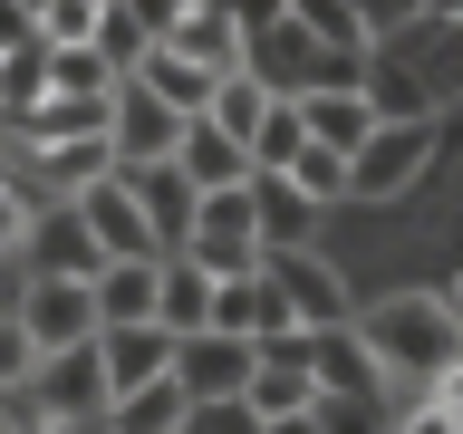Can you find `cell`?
Here are the masks:
<instances>
[{"instance_id": "cell-34", "label": "cell", "mask_w": 463, "mask_h": 434, "mask_svg": "<svg viewBox=\"0 0 463 434\" xmlns=\"http://www.w3.org/2000/svg\"><path fill=\"white\" fill-rule=\"evenodd\" d=\"M396 434H463V405H444V396L425 386V396L405 405V425H396Z\"/></svg>"}, {"instance_id": "cell-29", "label": "cell", "mask_w": 463, "mask_h": 434, "mask_svg": "<svg viewBox=\"0 0 463 434\" xmlns=\"http://www.w3.org/2000/svg\"><path fill=\"white\" fill-rule=\"evenodd\" d=\"M184 434H260V415L241 396H194L184 405Z\"/></svg>"}, {"instance_id": "cell-15", "label": "cell", "mask_w": 463, "mask_h": 434, "mask_svg": "<svg viewBox=\"0 0 463 434\" xmlns=\"http://www.w3.org/2000/svg\"><path fill=\"white\" fill-rule=\"evenodd\" d=\"M184 405H194V386L165 367L155 386H126V396L97 415V434H184Z\"/></svg>"}, {"instance_id": "cell-35", "label": "cell", "mask_w": 463, "mask_h": 434, "mask_svg": "<svg viewBox=\"0 0 463 434\" xmlns=\"http://www.w3.org/2000/svg\"><path fill=\"white\" fill-rule=\"evenodd\" d=\"M39 39V0H0V58Z\"/></svg>"}, {"instance_id": "cell-20", "label": "cell", "mask_w": 463, "mask_h": 434, "mask_svg": "<svg viewBox=\"0 0 463 434\" xmlns=\"http://www.w3.org/2000/svg\"><path fill=\"white\" fill-rule=\"evenodd\" d=\"M174 49L203 58V68H241V49H251V39H241V29H232L213 0H184V20H174Z\"/></svg>"}, {"instance_id": "cell-11", "label": "cell", "mask_w": 463, "mask_h": 434, "mask_svg": "<svg viewBox=\"0 0 463 434\" xmlns=\"http://www.w3.org/2000/svg\"><path fill=\"white\" fill-rule=\"evenodd\" d=\"M309 386H318L328 405H367V396H386V367L367 357L357 318H347V328H318V338H309Z\"/></svg>"}, {"instance_id": "cell-31", "label": "cell", "mask_w": 463, "mask_h": 434, "mask_svg": "<svg viewBox=\"0 0 463 434\" xmlns=\"http://www.w3.org/2000/svg\"><path fill=\"white\" fill-rule=\"evenodd\" d=\"M29 212H39V203L20 193V165H10V174H0V260H10V251L29 241Z\"/></svg>"}, {"instance_id": "cell-40", "label": "cell", "mask_w": 463, "mask_h": 434, "mask_svg": "<svg viewBox=\"0 0 463 434\" xmlns=\"http://www.w3.org/2000/svg\"><path fill=\"white\" fill-rule=\"evenodd\" d=\"M10 425H20V405H0V434H10Z\"/></svg>"}, {"instance_id": "cell-22", "label": "cell", "mask_w": 463, "mask_h": 434, "mask_svg": "<svg viewBox=\"0 0 463 434\" xmlns=\"http://www.w3.org/2000/svg\"><path fill=\"white\" fill-rule=\"evenodd\" d=\"M155 270H165V260H107V270H97V318H155Z\"/></svg>"}, {"instance_id": "cell-38", "label": "cell", "mask_w": 463, "mask_h": 434, "mask_svg": "<svg viewBox=\"0 0 463 434\" xmlns=\"http://www.w3.org/2000/svg\"><path fill=\"white\" fill-rule=\"evenodd\" d=\"M425 10H444V20H463V0H425Z\"/></svg>"}, {"instance_id": "cell-19", "label": "cell", "mask_w": 463, "mask_h": 434, "mask_svg": "<svg viewBox=\"0 0 463 434\" xmlns=\"http://www.w3.org/2000/svg\"><path fill=\"white\" fill-rule=\"evenodd\" d=\"M20 165H39L58 193H87L97 174H116V145H107V136H68V145H29Z\"/></svg>"}, {"instance_id": "cell-33", "label": "cell", "mask_w": 463, "mask_h": 434, "mask_svg": "<svg viewBox=\"0 0 463 434\" xmlns=\"http://www.w3.org/2000/svg\"><path fill=\"white\" fill-rule=\"evenodd\" d=\"M260 434H338V415H328V396H299L280 415H260Z\"/></svg>"}, {"instance_id": "cell-25", "label": "cell", "mask_w": 463, "mask_h": 434, "mask_svg": "<svg viewBox=\"0 0 463 434\" xmlns=\"http://www.w3.org/2000/svg\"><path fill=\"white\" fill-rule=\"evenodd\" d=\"M39 97H49V39H29V49L0 58V126H10V116H29Z\"/></svg>"}, {"instance_id": "cell-6", "label": "cell", "mask_w": 463, "mask_h": 434, "mask_svg": "<svg viewBox=\"0 0 463 434\" xmlns=\"http://www.w3.org/2000/svg\"><path fill=\"white\" fill-rule=\"evenodd\" d=\"M10 260H20V270H68V280H97V270H107V251H97V231H87L78 193L39 203V212H29V241Z\"/></svg>"}, {"instance_id": "cell-4", "label": "cell", "mask_w": 463, "mask_h": 434, "mask_svg": "<svg viewBox=\"0 0 463 434\" xmlns=\"http://www.w3.org/2000/svg\"><path fill=\"white\" fill-rule=\"evenodd\" d=\"M20 405H39V415H68V425H97V415L116 405V386H107V357H97V338H87V347H49V357L29 367Z\"/></svg>"}, {"instance_id": "cell-18", "label": "cell", "mask_w": 463, "mask_h": 434, "mask_svg": "<svg viewBox=\"0 0 463 434\" xmlns=\"http://www.w3.org/2000/svg\"><path fill=\"white\" fill-rule=\"evenodd\" d=\"M299 116H309V136L338 145V155H357V145H367V126H376L367 87H309V97H299Z\"/></svg>"}, {"instance_id": "cell-13", "label": "cell", "mask_w": 463, "mask_h": 434, "mask_svg": "<svg viewBox=\"0 0 463 434\" xmlns=\"http://www.w3.org/2000/svg\"><path fill=\"white\" fill-rule=\"evenodd\" d=\"M126 78H145V87H155V97H165L174 116H203V107H213V87H222L232 68H203V58H184L174 39H155V49H145L136 68H126Z\"/></svg>"}, {"instance_id": "cell-21", "label": "cell", "mask_w": 463, "mask_h": 434, "mask_svg": "<svg viewBox=\"0 0 463 434\" xmlns=\"http://www.w3.org/2000/svg\"><path fill=\"white\" fill-rule=\"evenodd\" d=\"M280 184H289V193H299V203H309V212H328V203H347V155H338V145H299V155H289V165H280Z\"/></svg>"}, {"instance_id": "cell-10", "label": "cell", "mask_w": 463, "mask_h": 434, "mask_svg": "<svg viewBox=\"0 0 463 434\" xmlns=\"http://www.w3.org/2000/svg\"><path fill=\"white\" fill-rule=\"evenodd\" d=\"M260 367V338H232V328H194V338H174V376L194 386V396H241Z\"/></svg>"}, {"instance_id": "cell-39", "label": "cell", "mask_w": 463, "mask_h": 434, "mask_svg": "<svg viewBox=\"0 0 463 434\" xmlns=\"http://www.w3.org/2000/svg\"><path fill=\"white\" fill-rule=\"evenodd\" d=\"M444 309H454V318H463V280H454V289H444Z\"/></svg>"}, {"instance_id": "cell-2", "label": "cell", "mask_w": 463, "mask_h": 434, "mask_svg": "<svg viewBox=\"0 0 463 434\" xmlns=\"http://www.w3.org/2000/svg\"><path fill=\"white\" fill-rule=\"evenodd\" d=\"M174 251L203 260L213 280L260 270V260H270V193H260V174H251V184H222V193H194V222H184Z\"/></svg>"}, {"instance_id": "cell-17", "label": "cell", "mask_w": 463, "mask_h": 434, "mask_svg": "<svg viewBox=\"0 0 463 434\" xmlns=\"http://www.w3.org/2000/svg\"><path fill=\"white\" fill-rule=\"evenodd\" d=\"M126 184H136L155 241L174 251V241H184V222H194V174H184V165H126Z\"/></svg>"}, {"instance_id": "cell-16", "label": "cell", "mask_w": 463, "mask_h": 434, "mask_svg": "<svg viewBox=\"0 0 463 434\" xmlns=\"http://www.w3.org/2000/svg\"><path fill=\"white\" fill-rule=\"evenodd\" d=\"M203 318H213V270L184 251H165V270H155V328H174V338H194Z\"/></svg>"}, {"instance_id": "cell-24", "label": "cell", "mask_w": 463, "mask_h": 434, "mask_svg": "<svg viewBox=\"0 0 463 434\" xmlns=\"http://www.w3.org/2000/svg\"><path fill=\"white\" fill-rule=\"evenodd\" d=\"M299 145H309V116H299V97H270V116L251 126V174H280Z\"/></svg>"}, {"instance_id": "cell-28", "label": "cell", "mask_w": 463, "mask_h": 434, "mask_svg": "<svg viewBox=\"0 0 463 434\" xmlns=\"http://www.w3.org/2000/svg\"><path fill=\"white\" fill-rule=\"evenodd\" d=\"M97 20H107V0H39V39H49V49L97 39Z\"/></svg>"}, {"instance_id": "cell-36", "label": "cell", "mask_w": 463, "mask_h": 434, "mask_svg": "<svg viewBox=\"0 0 463 434\" xmlns=\"http://www.w3.org/2000/svg\"><path fill=\"white\" fill-rule=\"evenodd\" d=\"M116 10H126L145 39H174V20H184V0H116Z\"/></svg>"}, {"instance_id": "cell-14", "label": "cell", "mask_w": 463, "mask_h": 434, "mask_svg": "<svg viewBox=\"0 0 463 434\" xmlns=\"http://www.w3.org/2000/svg\"><path fill=\"white\" fill-rule=\"evenodd\" d=\"M174 165L194 174V193H222V184H251V145L222 136L213 116H184V145H174Z\"/></svg>"}, {"instance_id": "cell-23", "label": "cell", "mask_w": 463, "mask_h": 434, "mask_svg": "<svg viewBox=\"0 0 463 434\" xmlns=\"http://www.w3.org/2000/svg\"><path fill=\"white\" fill-rule=\"evenodd\" d=\"M289 20L309 29V39H328V49H338V58H367V39H376V29H367V10H357V0H289Z\"/></svg>"}, {"instance_id": "cell-26", "label": "cell", "mask_w": 463, "mask_h": 434, "mask_svg": "<svg viewBox=\"0 0 463 434\" xmlns=\"http://www.w3.org/2000/svg\"><path fill=\"white\" fill-rule=\"evenodd\" d=\"M203 116H213L222 136H241V145H251V126H260V116H270V87H260L251 68H232V78L213 87V107H203Z\"/></svg>"}, {"instance_id": "cell-7", "label": "cell", "mask_w": 463, "mask_h": 434, "mask_svg": "<svg viewBox=\"0 0 463 434\" xmlns=\"http://www.w3.org/2000/svg\"><path fill=\"white\" fill-rule=\"evenodd\" d=\"M260 270L280 280V299H289V318H299V328H347V318H357L347 280H338L318 251H299V241H270V260H260Z\"/></svg>"}, {"instance_id": "cell-8", "label": "cell", "mask_w": 463, "mask_h": 434, "mask_svg": "<svg viewBox=\"0 0 463 434\" xmlns=\"http://www.w3.org/2000/svg\"><path fill=\"white\" fill-rule=\"evenodd\" d=\"M107 145H116V165H174V145H184V116H174L145 78H116Z\"/></svg>"}, {"instance_id": "cell-9", "label": "cell", "mask_w": 463, "mask_h": 434, "mask_svg": "<svg viewBox=\"0 0 463 434\" xmlns=\"http://www.w3.org/2000/svg\"><path fill=\"white\" fill-rule=\"evenodd\" d=\"M78 212H87V231H97V251H107V260H165V241H155V222H145L136 184H126V165L97 174V184L78 193Z\"/></svg>"}, {"instance_id": "cell-5", "label": "cell", "mask_w": 463, "mask_h": 434, "mask_svg": "<svg viewBox=\"0 0 463 434\" xmlns=\"http://www.w3.org/2000/svg\"><path fill=\"white\" fill-rule=\"evenodd\" d=\"M10 309H20V328L39 338V357H49V347H87L107 328V318H97V280H68V270H29Z\"/></svg>"}, {"instance_id": "cell-3", "label": "cell", "mask_w": 463, "mask_h": 434, "mask_svg": "<svg viewBox=\"0 0 463 434\" xmlns=\"http://www.w3.org/2000/svg\"><path fill=\"white\" fill-rule=\"evenodd\" d=\"M434 145H444V116H376L367 145L347 155V203H396V193H415V174L434 165Z\"/></svg>"}, {"instance_id": "cell-32", "label": "cell", "mask_w": 463, "mask_h": 434, "mask_svg": "<svg viewBox=\"0 0 463 434\" xmlns=\"http://www.w3.org/2000/svg\"><path fill=\"white\" fill-rule=\"evenodd\" d=\"M97 49H107L116 68H136V58L155 49V39H145V29H136V20H126V10H116V0H107V20H97Z\"/></svg>"}, {"instance_id": "cell-37", "label": "cell", "mask_w": 463, "mask_h": 434, "mask_svg": "<svg viewBox=\"0 0 463 434\" xmlns=\"http://www.w3.org/2000/svg\"><path fill=\"white\" fill-rule=\"evenodd\" d=\"M213 10H222L241 39H251V29H270V20H289V0H213Z\"/></svg>"}, {"instance_id": "cell-30", "label": "cell", "mask_w": 463, "mask_h": 434, "mask_svg": "<svg viewBox=\"0 0 463 434\" xmlns=\"http://www.w3.org/2000/svg\"><path fill=\"white\" fill-rule=\"evenodd\" d=\"M29 367H39V338L20 328V309H0V386L20 396V386H29Z\"/></svg>"}, {"instance_id": "cell-12", "label": "cell", "mask_w": 463, "mask_h": 434, "mask_svg": "<svg viewBox=\"0 0 463 434\" xmlns=\"http://www.w3.org/2000/svg\"><path fill=\"white\" fill-rule=\"evenodd\" d=\"M97 357H107L116 396H126V386H155V376L174 367V328H155V318H116V328H97Z\"/></svg>"}, {"instance_id": "cell-1", "label": "cell", "mask_w": 463, "mask_h": 434, "mask_svg": "<svg viewBox=\"0 0 463 434\" xmlns=\"http://www.w3.org/2000/svg\"><path fill=\"white\" fill-rule=\"evenodd\" d=\"M357 338H367V357H376L386 376H415V386H434V376L463 357V318L444 309V289H396V299L357 309Z\"/></svg>"}, {"instance_id": "cell-27", "label": "cell", "mask_w": 463, "mask_h": 434, "mask_svg": "<svg viewBox=\"0 0 463 434\" xmlns=\"http://www.w3.org/2000/svg\"><path fill=\"white\" fill-rule=\"evenodd\" d=\"M367 107L376 116H434L425 78H405V68H367Z\"/></svg>"}]
</instances>
